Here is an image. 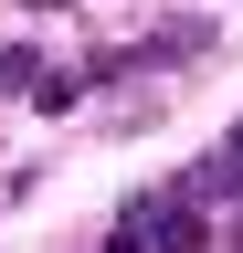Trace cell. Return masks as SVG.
I'll return each mask as SVG.
<instances>
[{
	"label": "cell",
	"instance_id": "1",
	"mask_svg": "<svg viewBox=\"0 0 243 253\" xmlns=\"http://www.w3.org/2000/svg\"><path fill=\"white\" fill-rule=\"evenodd\" d=\"M191 243H201V211L180 201V190H138L106 253H191Z\"/></svg>",
	"mask_w": 243,
	"mask_h": 253
},
{
	"label": "cell",
	"instance_id": "2",
	"mask_svg": "<svg viewBox=\"0 0 243 253\" xmlns=\"http://www.w3.org/2000/svg\"><path fill=\"white\" fill-rule=\"evenodd\" d=\"M0 95H43V63H32V53H21V42H11V53H0Z\"/></svg>",
	"mask_w": 243,
	"mask_h": 253
},
{
	"label": "cell",
	"instance_id": "3",
	"mask_svg": "<svg viewBox=\"0 0 243 253\" xmlns=\"http://www.w3.org/2000/svg\"><path fill=\"white\" fill-rule=\"evenodd\" d=\"M222 169H233V179H243V126H233V148H222Z\"/></svg>",
	"mask_w": 243,
	"mask_h": 253
},
{
	"label": "cell",
	"instance_id": "4",
	"mask_svg": "<svg viewBox=\"0 0 243 253\" xmlns=\"http://www.w3.org/2000/svg\"><path fill=\"white\" fill-rule=\"evenodd\" d=\"M21 11H53V0H21Z\"/></svg>",
	"mask_w": 243,
	"mask_h": 253
}]
</instances>
